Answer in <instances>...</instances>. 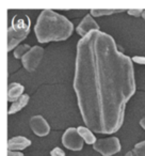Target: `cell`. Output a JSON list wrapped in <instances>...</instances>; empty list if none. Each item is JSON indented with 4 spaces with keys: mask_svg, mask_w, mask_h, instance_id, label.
<instances>
[{
    "mask_svg": "<svg viewBox=\"0 0 145 156\" xmlns=\"http://www.w3.org/2000/svg\"><path fill=\"white\" fill-rule=\"evenodd\" d=\"M73 88L85 126L114 134L136 90L132 59L119 51L110 34L93 31L77 44Z\"/></svg>",
    "mask_w": 145,
    "mask_h": 156,
    "instance_id": "cell-1",
    "label": "cell"
},
{
    "mask_svg": "<svg viewBox=\"0 0 145 156\" xmlns=\"http://www.w3.org/2000/svg\"><path fill=\"white\" fill-rule=\"evenodd\" d=\"M73 31V23L52 10L42 11L34 27L35 35L40 43L65 41L71 37Z\"/></svg>",
    "mask_w": 145,
    "mask_h": 156,
    "instance_id": "cell-2",
    "label": "cell"
},
{
    "mask_svg": "<svg viewBox=\"0 0 145 156\" xmlns=\"http://www.w3.org/2000/svg\"><path fill=\"white\" fill-rule=\"evenodd\" d=\"M94 150L97 151L102 156H112L121 151V142L116 137H109V138L98 139L93 145Z\"/></svg>",
    "mask_w": 145,
    "mask_h": 156,
    "instance_id": "cell-3",
    "label": "cell"
},
{
    "mask_svg": "<svg viewBox=\"0 0 145 156\" xmlns=\"http://www.w3.org/2000/svg\"><path fill=\"white\" fill-rule=\"evenodd\" d=\"M83 139L79 135L77 128L68 127L62 136V143L71 151H80L83 147Z\"/></svg>",
    "mask_w": 145,
    "mask_h": 156,
    "instance_id": "cell-4",
    "label": "cell"
},
{
    "mask_svg": "<svg viewBox=\"0 0 145 156\" xmlns=\"http://www.w3.org/2000/svg\"><path fill=\"white\" fill-rule=\"evenodd\" d=\"M44 56V48L41 46H33L30 51L22 59L24 67L28 72H34L39 64L41 63Z\"/></svg>",
    "mask_w": 145,
    "mask_h": 156,
    "instance_id": "cell-5",
    "label": "cell"
},
{
    "mask_svg": "<svg viewBox=\"0 0 145 156\" xmlns=\"http://www.w3.org/2000/svg\"><path fill=\"white\" fill-rule=\"evenodd\" d=\"M99 30H100L99 26H98V24L95 22V20H94L91 14H87L76 29L77 33L81 37H87L88 34H90L93 31H99Z\"/></svg>",
    "mask_w": 145,
    "mask_h": 156,
    "instance_id": "cell-6",
    "label": "cell"
},
{
    "mask_svg": "<svg viewBox=\"0 0 145 156\" xmlns=\"http://www.w3.org/2000/svg\"><path fill=\"white\" fill-rule=\"evenodd\" d=\"M30 126L32 132L39 137H45L49 134L50 126L42 115H34L30 119Z\"/></svg>",
    "mask_w": 145,
    "mask_h": 156,
    "instance_id": "cell-7",
    "label": "cell"
},
{
    "mask_svg": "<svg viewBox=\"0 0 145 156\" xmlns=\"http://www.w3.org/2000/svg\"><path fill=\"white\" fill-rule=\"evenodd\" d=\"M30 18L26 14H16L12 20V28L16 32H30Z\"/></svg>",
    "mask_w": 145,
    "mask_h": 156,
    "instance_id": "cell-8",
    "label": "cell"
},
{
    "mask_svg": "<svg viewBox=\"0 0 145 156\" xmlns=\"http://www.w3.org/2000/svg\"><path fill=\"white\" fill-rule=\"evenodd\" d=\"M29 32H16L12 27L8 29V50L11 51L14 48H17L19 44L28 37Z\"/></svg>",
    "mask_w": 145,
    "mask_h": 156,
    "instance_id": "cell-9",
    "label": "cell"
},
{
    "mask_svg": "<svg viewBox=\"0 0 145 156\" xmlns=\"http://www.w3.org/2000/svg\"><path fill=\"white\" fill-rule=\"evenodd\" d=\"M31 145V140L22 136H16L8 141V150L9 151H20Z\"/></svg>",
    "mask_w": 145,
    "mask_h": 156,
    "instance_id": "cell-10",
    "label": "cell"
},
{
    "mask_svg": "<svg viewBox=\"0 0 145 156\" xmlns=\"http://www.w3.org/2000/svg\"><path fill=\"white\" fill-rule=\"evenodd\" d=\"M25 88L22 85L18 83H12L8 87V101L13 104L14 102L24 95Z\"/></svg>",
    "mask_w": 145,
    "mask_h": 156,
    "instance_id": "cell-11",
    "label": "cell"
},
{
    "mask_svg": "<svg viewBox=\"0 0 145 156\" xmlns=\"http://www.w3.org/2000/svg\"><path fill=\"white\" fill-rule=\"evenodd\" d=\"M77 130H78L79 135H80L81 137H82L83 141H85V143H88V144H95L96 141H97V139H96L95 135L93 134V132H92L90 128H88L87 126H79V127H77Z\"/></svg>",
    "mask_w": 145,
    "mask_h": 156,
    "instance_id": "cell-12",
    "label": "cell"
},
{
    "mask_svg": "<svg viewBox=\"0 0 145 156\" xmlns=\"http://www.w3.org/2000/svg\"><path fill=\"white\" fill-rule=\"evenodd\" d=\"M29 100H30V96L28 94H24L20 98H18L16 102H14L13 104L11 105V107L9 108V115H13V113H16L18 111H20L22 108L28 105Z\"/></svg>",
    "mask_w": 145,
    "mask_h": 156,
    "instance_id": "cell-13",
    "label": "cell"
},
{
    "mask_svg": "<svg viewBox=\"0 0 145 156\" xmlns=\"http://www.w3.org/2000/svg\"><path fill=\"white\" fill-rule=\"evenodd\" d=\"M124 156H145V140L136 143L133 149L127 152Z\"/></svg>",
    "mask_w": 145,
    "mask_h": 156,
    "instance_id": "cell-14",
    "label": "cell"
},
{
    "mask_svg": "<svg viewBox=\"0 0 145 156\" xmlns=\"http://www.w3.org/2000/svg\"><path fill=\"white\" fill-rule=\"evenodd\" d=\"M30 49H31V47L29 45H27V44H22V45H19L17 48H15V50H14V57H15L16 59H22L29 51H30Z\"/></svg>",
    "mask_w": 145,
    "mask_h": 156,
    "instance_id": "cell-15",
    "label": "cell"
},
{
    "mask_svg": "<svg viewBox=\"0 0 145 156\" xmlns=\"http://www.w3.org/2000/svg\"><path fill=\"white\" fill-rule=\"evenodd\" d=\"M122 10H97V9H93L91 10V15L93 17H99V16H104V15H111V14H115V13H122Z\"/></svg>",
    "mask_w": 145,
    "mask_h": 156,
    "instance_id": "cell-16",
    "label": "cell"
},
{
    "mask_svg": "<svg viewBox=\"0 0 145 156\" xmlns=\"http://www.w3.org/2000/svg\"><path fill=\"white\" fill-rule=\"evenodd\" d=\"M50 155L51 156H65V153L61 147H54V149L51 150V152H50Z\"/></svg>",
    "mask_w": 145,
    "mask_h": 156,
    "instance_id": "cell-17",
    "label": "cell"
},
{
    "mask_svg": "<svg viewBox=\"0 0 145 156\" xmlns=\"http://www.w3.org/2000/svg\"><path fill=\"white\" fill-rule=\"evenodd\" d=\"M142 12L143 10H128L127 13L129 15L134 16V17H140V16H142Z\"/></svg>",
    "mask_w": 145,
    "mask_h": 156,
    "instance_id": "cell-18",
    "label": "cell"
},
{
    "mask_svg": "<svg viewBox=\"0 0 145 156\" xmlns=\"http://www.w3.org/2000/svg\"><path fill=\"white\" fill-rule=\"evenodd\" d=\"M8 156H24V154L20 152H15V151H8Z\"/></svg>",
    "mask_w": 145,
    "mask_h": 156,
    "instance_id": "cell-19",
    "label": "cell"
},
{
    "mask_svg": "<svg viewBox=\"0 0 145 156\" xmlns=\"http://www.w3.org/2000/svg\"><path fill=\"white\" fill-rule=\"evenodd\" d=\"M140 125H141V127L145 129V117L140 120Z\"/></svg>",
    "mask_w": 145,
    "mask_h": 156,
    "instance_id": "cell-20",
    "label": "cell"
},
{
    "mask_svg": "<svg viewBox=\"0 0 145 156\" xmlns=\"http://www.w3.org/2000/svg\"><path fill=\"white\" fill-rule=\"evenodd\" d=\"M142 17L145 20V10H143V12H142Z\"/></svg>",
    "mask_w": 145,
    "mask_h": 156,
    "instance_id": "cell-21",
    "label": "cell"
}]
</instances>
